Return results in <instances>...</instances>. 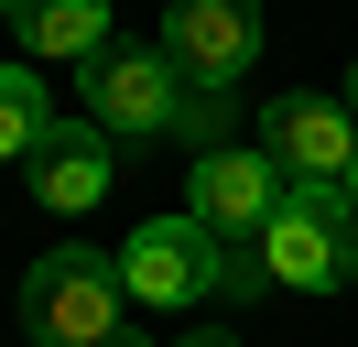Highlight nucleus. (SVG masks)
<instances>
[{
    "instance_id": "1a4fd4ad",
    "label": "nucleus",
    "mask_w": 358,
    "mask_h": 347,
    "mask_svg": "<svg viewBox=\"0 0 358 347\" xmlns=\"http://www.w3.org/2000/svg\"><path fill=\"white\" fill-rule=\"evenodd\" d=\"M11 33H22V65H87L109 55V0H0Z\"/></svg>"
},
{
    "instance_id": "39448f33",
    "label": "nucleus",
    "mask_w": 358,
    "mask_h": 347,
    "mask_svg": "<svg viewBox=\"0 0 358 347\" xmlns=\"http://www.w3.org/2000/svg\"><path fill=\"white\" fill-rule=\"evenodd\" d=\"M261 152H271L282 185H348L358 120H348V98H271L261 108Z\"/></svg>"
},
{
    "instance_id": "423d86ee",
    "label": "nucleus",
    "mask_w": 358,
    "mask_h": 347,
    "mask_svg": "<svg viewBox=\"0 0 358 347\" xmlns=\"http://www.w3.org/2000/svg\"><path fill=\"white\" fill-rule=\"evenodd\" d=\"M163 55L196 87H228L261 65V0H174L163 11Z\"/></svg>"
},
{
    "instance_id": "9d476101",
    "label": "nucleus",
    "mask_w": 358,
    "mask_h": 347,
    "mask_svg": "<svg viewBox=\"0 0 358 347\" xmlns=\"http://www.w3.org/2000/svg\"><path fill=\"white\" fill-rule=\"evenodd\" d=\"M44 130H55V108H44V87H33V65L11 55V65H0V163H33Z\"/></svg>"
},
{
    "instance_id": "ddd939ff",
    "label": "nucleus",
    "mask_w": 358,
    "mask_h": 347,
    "mask_svg": "<svg viewBox=\"0 0 358 347\" xmlns=\"http://www.w3.org/2000/svg\"><path fill=\"white\" fill-rule=\"evenodd\" d=\"M336 195H348V206H358V163H348V185H336Z\"/></svg>"
},
{
    "instance_id": "f8f14e48",
    "label": "nucleus",
    "mask_w": 358,
    "mask_h": 347,
    "mask_svg": "<svg viewBox=\"0 0 358 347\" xmlns=\"http://www.w3.org/2000/svg\"><path fill=\"white\" fill-rule=\"evenodd\" d=\"M109 347H152V337H131V325H120V337H109Z\"/></svg>"
},
{
    "instance_id": "f257e3e1",
    "label": "nucleus",
    "mask_w": 358,
    "mask_h": 347,
    "mask_svg": "<svg viewBox=\"0 0 358 347\" xmlns=\"http://www.w3.org/2000/svg\"><path fill=\"white\" fill-rule=\"evenodd\" d=\"M250 250H261L271 293H348V282H358V206L336 185H293Z\"/></svg>"
},
{
    "instance_id": "4468645a",
    "label": "nucleus",
    "mask_w": 358,
    "mask_h": 347,
    "mask_svg": "<svg viewBox=\"0 0 358 347\" xmlns=\"http://www.w3.org/2000/svg\"><path fill=\"white\" fill-rule=\"evenodd\" d=\"M348 120H358V65H348Z\"/></svg>"
},
{
    "instance_id": "0eeeda50",
    "label": "nucleus",
    "mask_w": 358,
    "mask_h": 347,
    "mask_svg": "<svg viewBox=\"0 0 358 347\" xmlns=\"http://www.w3.org/2000/svg\"><path fill=\"white\" fill-rule=\"evenodd\" d=\"M282 174H271V152H206L196 174H185V217H196V228H217V239H261L271 228V206H282Z\"/></svg>"
},
{
    "instance_id": "9b49d317",
    "label": "nucleus",
    "mask_w": 358,
    "mask_h": 347,
    "mask_svg": "<svg viewBox=\"0 0 358 347\" xmlns=\"http://www.w3.org/2000/svg\"><path fill=\"white\" fill-rule=\"evenodd\" d=\"M174 347H239V337H217V325H206V337H174Z\"/></svg>"
},
{
    "instance_id": "7ed1b4c3",
    "label": "nucleus",
    "mask_w": 358,
    "mask_h": 347,
    "mask_svg": "<svg viewBox=\"0 0 358 347\" xmlns=\"http://www.w3.org/2000/svg\"><path fill=\"white\" fill-rule=\"evenodd\" d=\"M185 98H196V76H185L163 43H109V55H87V120L109 130V141H174Z\"/></svg>"
},
{
    "instance_id": "20e7f679",
    "label": "nucleus",
    "mask_w": 358,
    "mask_h": 347,
    "mask_svg": "<svg viewBox=\"0 0 358 347\" xmlns=\"http://www.w3.org/2000/svg\"><path fill=\"white\" fill-rule=\"evenodd\" d=\"M228 271L217 228H196V217H152V228L120 239V282H131V304H206V282Z\"/></svg>"
},
{
    "instance_id": "6e6552de",
    "label": "nucleus",
    "mask_w": 358,
    "mask_h": 347,
    "mask_svg": "<svg viewBox=\"0 0 358 347\" xmlns=\"http://www.w3.org/2000/svg\"><path fill=\"white\" fill-rule=\"evenodd\" d=\"M33 195H44L55 217L98 206V195H109V130L98 120H55L44 141H33Z\"/></svg>"
},
{
    "instance_id": "f03ea898",
    "label": "nucleus",
    "mask_w": 358,
    "mask_h": 347,
    "mask_svg": "<svg viewBox=\"0 0 358 347\" xmlns=\"http://www.w3.org/2000/svg\"><path fill=\"white\" fill-rule=\"evenodd\" d=\"M120 250H87V239H66V250H44L22 271V325L44 347H109L120 337Z\"/></svg>"
}]
</instances>
